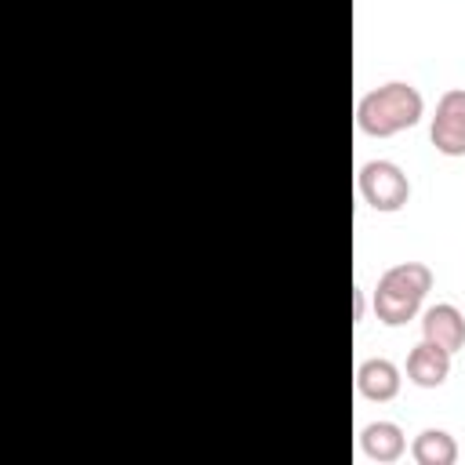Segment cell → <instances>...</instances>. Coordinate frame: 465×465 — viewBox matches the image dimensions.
<instances>
[{"mask_svg":"<svg viewBox=\"0 0 465 465\" xmlns=\"http://www.w3.org/2000/svg\"><path fill=\"white\" fill-rule=\"evenodd\" d=\"M425 116V98L407 80H389L356 102V127L367 138H392Z\"/></svg>","mask_w":465,"mask_h":465,"instance_id":"obj_1","label":"cell"},{"mask_svg":"<svg viewBox=\"0 0 465 465\" xmlns=\"http://www.w3.org/2000/svg\"><path fill=\"white\" fill-rule=\"evenodd\" d=\"M429 291H432V269L425 262H396L392 269H385L378 276L371 309H374L378 323L403 327L421 312V302Z\"/></svg>","mask_w":465,"mask_h":465,"instance_id":"obj_2","label":"cell"},{"mask_svg":"<svg viewBox=\"0 0 465 465\" xmlns=\"http://www.w3.org/2000/svg\"><path fill=\"white\" fill-rule=\"evenodd\" d=\"M356 189L363 203L378 214H396L411 203V178L392 160H367L356 171Z\"/></svg>","mask_w":465,"mask_h":465,"instance_id":"obj_3","label":"cell"},{"mask_svg":"<svg viewBox=\"0 0 465 465\" xmlns=\"http://www.w3.org/2000/svg\"><path fill=\"white\" fill-rule=\"evenodd\" d=\"M429 138L436 153L465 156V87H450L440 94L432 124H429Z\"/></svg>","mask_w":465,"mask_h":465,"instance_id":"obj_4","label":"cell"},{"mask_svg":"<svg viewBox=\"0 0 465 465\" xmlns=\"http://www.w3.org/2000/svg\"><path fill=\"white\" fill-rule=\"evenodd\" d=\"M421 338L440 345V349H447L450 356L461 352L465 349V316H461V309L450 305V302L429 305L421 312Z\"/></svg>","mask_w":465,"mask_h":465,"instance_id":"obj_5","label":"cell"},{"mask_svg":"<svg viewBox=\"0 0 465 465\" xmlns=\"http://www.w3.org/2000/svg\"><path fill=\"white\" fill-rule=\"evenodd\" d=\"M400 385H403V371L385 360V356H371L356 367V392L371 403H389L400 396Z\"/></svg>","mask_w":465,"mask_h":465,"instance_id":"obj_6","label":"cell"},{"mask_svg":"<svg viewBox=\"0 0 465 465\" xmlns=\"http://www.w3.org/2000/svg\"><path fill=\"white\" fill-rule=\"evenodd\" d=\"M447 378H450V352L421 338L407 352V381L418 389H440Z\"/></svg>","mask_w":465,"mask_h":465,"instance_id":"obj_7","label":"cell"},{"mask_svg":"<svg viewBox=\"0 0 465 465\" xmlns=\"http://www.w3.org/2000/svg\"><path fill=\"white\" fill-rule=\"evenodd\" d=\"M360 454L378 465H396L407 454V436L396 421H371L360 429Z\"/></svg>","mask_w":465,"mask_h":465,"instance_id":"obj_8","label":"cell"},{"mask_svg":"<svg viewBox=\"0 0 465 465\" xmlns=\"http://www.w3.org/2000/svg\"><path fill=\"white\" fill-rule=\"evenodd\" d=\"M411 458H414V465H454L458 443L447 429H421L411 440Z\"/></svg>","mask_w":465,"mask_h":465,"instance_id":"obj_9","label":"cell"},{"mask_svg":"<svg viewBox=\"0 0 465 465\" xmlns=\"http://www.w3.org/2000/svg\"><path fill=\"white\" fill-rule=\"evenodd\" d=\"M356 320H363V291H356Z\"/></svg>","mask_w":465,"mask_h":465,"instance_id":"obj_10","label":"cell"}]
</instances>
